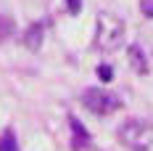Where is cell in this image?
<instances>
[{
  "mask_svg": "<svg viewBox=\"0 0 153 151\" xmlns=\"http://www.w3.org/2000/svg\"><path fill=\"white\" fill-rule=\"evenodd\" d=\"M119 140L129 151H153V125L145 119H127L119 127Z\"/></svg>",
  "mask_w": 153,
  "mask_h": 151,
  "instance_id": "obj_2",
  "label": "cell"
},
{
  "mask_svg": "<svg viewBox=\"0 0 153 151\" xmlns=\"http://www.w3.org/2000/svg\"><path fill=\"white\" fill-rule=\"evenodd\" d=\"M13 29H16L13 19H11V16H0V43L8 40V37L13 35Z\"/></svg>",
  "mask_w": 153,
  "mask_h": 151,
  "instance_id": "obj_8",
  "label": "cell"
},
{
  "mask_svg": "<svg viewBox=\"0 0 153 151\" xmlns=\"http://www.w3.org/2000/svg\"><path fill=\"white\" fill-rule=\"evenodd\" d=\"M122 40H124V21L122 19L108 14V11L98 14V19H95V45L108 53V50H116L122 45Z\"/></svg>",
  "mask_w": 153,
  "mask_h": 151,
  "instance_id": "obj_1",
  "label": "cell"
},
{
  "mask_svg": "<svg viewBox=\"0 0 153 151\" xmlns=\"http://www.w3.org/2000/svg\"><path fill=\"white\" fill-rule=\"evenodd\" d=\"M0 151H19V140H16L11 127L3 130V135H0Z\"/></svg>",
  "mask_w": 153,
  "mask_h": 151,
  "instance_id": "obj_7",
  "label": "cell"
},
{
  "mask_svg": "<svg viewBox=\"0 0 153 151\" xmlns=\"http://www.w3.org/2000/svg\"><path fill=\"white\" fill-rule=\"evenodd\" d=\"M87 151H103V149H95V146H92V149H87Z\"/></svg>",
  "mask_w": 153,
  "mask_h": 151,
  "instance_id": "obj_11",
  "label": "cell"
},
{
  "mask_svg": "<svg viewBox=\"0 0 153 151\" xmlns=\"http://www.w3.org/2000/svg\"><path fill=\"white\" fill-rule=\"evenodd\" d=\"M82 104H85L87 111L98 114V117H106V114H114L122 106V98L111 90H103V88H87L82 93Z\"/></svg>",
  "mask_w": 153,
  "mask_h": 151,
  "instance_id": "obj_3",
  "label": "cell"
},
{
  "mask_svg": "<svg viewBox=\"0 0 153 151\" xmlns=\"http://www.w3.org/2000/svg\"><path fill=\"white\" fill-rule=\"evenodd\" d=\"M69 125H71V133H74V151L90 146V133L85 130V125L76 119V117H71V119H69Z\"/></svg>",
  "mask_w": 153,
  "mask_h": 151,
  "instance_id": "obj_4",
  "label": "cell"
},
{
  "mask_svg": "<svg viewBox=\"0 0 153 151\" xmlns=\"http://www.w3.org/2000/svg\"><path fill=\"white\" fill-rule=\"evenodd\" d=\"M129 64L132 69L140 72V74H148V61H145V53L140 45H129Z\"/></svg>",
  "mask_w": 153,
  "mask_h": 151,
  "instance_id": "obj_5",
  "label": "cell"
},
{
  "mask_svg": "<svg viewBox=\"0 0 153 151\" xmlns=\"http://www.w3.org/2000/svg\"><path fill=\"white\" fill-rule=\"evenodd\" d=\"M24 45L29 48V50H40V45H42V24H32L29 29H27Z\"/></svg>",
  "mask_w": 153,
  "mask_h": 151,
  "instance_id": "obj_6",
  "label": "cell"
},
{
  "mask_svg": "<svg viewBox=\"0 0 153 151\" xmlns=\"http://www.w3.org/2000/svg\"><path fill=\"white\" fill-rule=\"evenodd\" d=\"M140 11L148 19H153V0H140Z\"/></svg>",
  "mask_w": 153,
  "mask_h": 151,
  "instance_id": "obj_10",
  "label": "cell"
},
{
  "mask_svg": "<svg viewBox=\"0 0 153 151\" xmlns=\"http://www.w3.org/2000/svg\"><path fill=\"white\" fill-rule=\"evenodd\" d=\"M98 77H100L103 82H111V77H114L111 66H108V64H100V66H98Z\"/></svg>",
  "mask_w": 153,
  "mask_h": 151,
  "instance_id": "obj_9",
  "label": "cell"
}]
</instances>
